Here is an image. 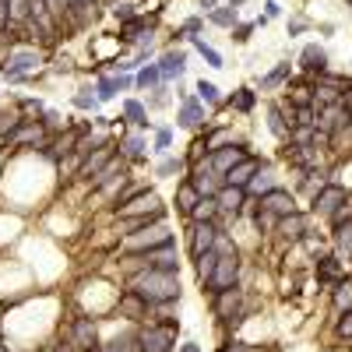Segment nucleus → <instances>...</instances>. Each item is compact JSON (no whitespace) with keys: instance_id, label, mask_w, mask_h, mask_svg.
I'll use <instances>...</instances> for the list:
<instances>
[{"instance_id":"56","label":"nucleus","mask_w":352,"mask_h":352,"mask_svg":"<svg viewBox=\"0 0 352 352\" xmlns=\"http://www.w3.org/2000/svg\"><path fill=\"white\" fill-rule=\"evenodd\" d=\"M278 14H282V8H278V0H268V4H264V18L272 21V18H278Z\"/></svg>"},{"instance_id":"54","label":"nucleus","mask_w":352,"mask_h":352,"mask_svg":"<svg viewBox=\"0 0 352 352\" xmlns=\"http://www.w3.org/2000/svg\"><path fill=\"white\" fill-rule=\"evenodd\" d=\"M169 102V96H166V85L162 88H155V99H152V109H162Z\"/></svg>"},{"instance_id":"14","label":"nucleus","mask_w":352,"mask_h":352,"mask_svg":"<svg viewBox=\"0 0 352 352\" xmlns=\"http://www.w3.org/2000/svg\"><path fill=\"white\" fill-rule=\"evenodd\" d=\"M67 338H71V345L81 352V349H92L96 342H99V324L92 317H74L71 320V328H67Z\"/></svg>"},{"instance_id":"38","label":"nucleus","mask_w":352,"mask_h":352,"mask_svg":"<svg viewBox=\"0 0 352 352\" xmlns=\"http://www.w3.org/2000/svg\"><path fill=\"white\" fill-rule=\"evenodd\" d=\"M289 74H292V67L289 64H278L275 71H268V74L261 78V88H264V92H272V88H278V85L289 81Z\"/></svg>"},{"instance_id":"12","label":"nucleus","mask_w":352,"mask_h":352,"mask_svg":"<svg viewBox=\"0 0 352 352\" xmlns=\"http://www.w3.org/2000/svg\"><path fill=\"white\" fill-rule=\"evenodd\" d=\"M159 208H166V204L159 201V194H155V190H141L138 197H131L127 204H120V208H116V215H120V219H134V215H152V212H159Z\"/></svg>"},{"instance_id":"61","label":"nucleus","mask_w":352,"mask_h":352,"mask_svg":"<svg viewBox=\"0 0 352 352\" xmlns=\"http://www.w3.org/2000/svg\"><path fill=\"white\" fill-rule=\"evenodd\" d=\"M349 4H352V0H349Z\"/></svg>"},{"instance_id":"1","label":"nucleus","mask_w":352,"mask_h":352,"mask_svg":"<svg viewBox=\"0 0 352 352\" xmlns=\"http://www.w3.org/2000/svg\"><path fill=\"white\" fill-rule=\"evenodd\" d=\"M131 289H134L148 307H159V303H180V272L144 268V272L131 275Z\"/></svg>"},{"instance_id":"48","label":"nucleus","mask_w":352,"mask_h":352,"mask_svg":"<svg viewBox=\"0 0 352 352\" xmlns=\"http://www.w3.org/2000/svg\"><path fill=\"white\" fill-rule=\"evenodd\" d=\"M254 21H243V25H236L232 28V43H250V36H254Z\"/></svg>"},{"instance_id":"18","label":"nucleus","mask_w":352,"mask_h":352,"mask_svg":"<svg viewBox=\"0 0 352 352\" xmlns=\"http://www.w3.org/2000/svg\"><path fill=\"white\" fill-rule=\"evenodd\" d=\"M240 307H243V289H240V285L222 289L219 296H212V310H215V317H219V320H229Z\"/></svg>"},{"instance_id":"32","label":"nucleus","mask_w":352,"mask_h":352,"mask_svg":"<svg viewBox=\"0 0 352 352\" xmlns=\"http://www.w3.org/2000/svg\"><path fill=\"white\" fill-rule=\"evenodd\" d=\"M208 21H212V25H219V28H236V25H240V11L226 4V8L208 11Z\"/></svg>"},{"instance_id":"46","label":"nucleus","mask_w":352,"mask_h":352,"mask_svg":"<svg viewBox=\"0 0 352 352\" xmlns=\"http://www.w3.org/2000/svg\"><path fill=\"white\" fill-rule=\"evenodd\" d=\"M184 169H187V162H184V159H162L155 173H159V176H173V173H184Z\"/></svg>"},{"instance_id":"26","label":"nucleus","mask_w":352,"mask_h":352,"mask_svg":"<svg viewBox=\"0 0 352 352\" xmlns=\"http://www.w3.org/2000/svg\"><path fill=\"white\" fill-rule=\"evenodd\" d=\"M331 243H335V254L349 264V261H352V219L335 226V232H331Z\"/></svg>"},{"instance_id":"27","label":"nucleus","mask_w":352,"mask_h":352,"mask_svg":"<svg viewBox=\"0 0 352 352\" xmlns=\"http://www.w3.org/2000/svg\"><path fill=\"white\" fill-rule=\"evenodd\" d=\"M134 85L141 88V92H155V88H162L166 81H162V71H159V64H144V67L134 74Z\"/></svg>"},{"instance_id":"43","label":"nucleus","mask_w":352,"mask_h":352,"mask_svg":"<svg viewBox=\"0 0 352 352\" xmlns=\"http://www.w3.org/2000/svg\"><path fill=\"white\" fill-rule=\"evenodd\" d=\"M254 226H257V232H275V226H278V215H272V212H254Z\"/></svg>"},{"instance_id":"41","label":"nucleus","mask_w":352,"mask_h":352,"mask_svg":"<svg viewBox=\"0 0 352 352\" xmlns=\"http://www.w3.org/2000/svg\"><path fill=\"white\" fill-rule=\"evenodd\" d=\"M102 352H141V345H138V335H131V338H113V342H106V345H99Z\"/></svg>"},{"instance_id":"44","label":"nucleus","mask_w":352,"mask_h":352,"mask_svg":"<svg viewBox=\"0 0 352 352\" xmlns=\"http://www.w3.org/2000/svg\"><path fill=\"white\" fill-rule=\"evenodd\" d=\"M18 109L25 113V120H28L32 113H36V116H43V113H46V102H43V99H18Z\"/></svg>"},{"instance_id":"50","label":"nucleus","mask_w":352,"mask_h":352,"mask_svg":"<svg viewBox=\"0 0 352 352\" xmlns=\"http://www.w3.org/2000/svg\"><path fill=\"white\" fill-rule=\"evenodd\" d=\"M201 28H204V21H201V18H187V21H184V28H180V36H184V39H194V36L201 32Z\"/></svg>"},{"instance_id":"55","label":"nucleus","mask_w":352,"mask_h":352,"mask_svg":"<svg viewBox=\"0 0 352 352\" xmlns=\"http://www.w3.org/2000/svg\"><path fill=\"white\" fill-rule=\"evenodd\" d=\"M219 352H254V349H250V345H243V342H226Z\"/></svg>"},{"instance_id":"52","label":"nucleus","mask_w":352,"mask_h":352,"mask_svg":"<svg viewBox=\"0 0 352 352\" xmlns=\"http://www.w3.org/2000/svg\"><path fill=\"white\" fill-rule=\"evenodd\" d=\"M11 28V14H8V0H0V39H4V32Z\"/></svg>"},{"instance_id":"53","label":"nucleus","mask_w":352,"mask_h":352,"mask_svg":"<svg viewBox=\"0 0 352 352\" xmlns=\"http://www.w3.org/2000/svg\"><path fill=\"white\" fill-rule=\"evenodd\" d=\"M307 28H310V21H303V18H292V21H289V36H303Z\"/></svg>"},{"instance_id":"2","label":"nucleus","mask_w":352,"mask_h":352,"mask_svg":"<svg viewBox=\"0 0 352 352\" xmlns=\"http://www.w3.org/2000/svg\"><path fill=\"white\" fill-rule=\"evenodd\" d=\"M134 335L141 352H173L176 338H180V324L176 320H152V324H141Z\"/></svg>"},{"instance_id":"17","label":"nucleus","mask_w":352,"mask_h":352,"mask_svg":"<svg viewBox=\"0 0 352 352\" xmlns=\"http://www.w3.org/2000/svg\"><path fill=\"white\" fill-rule=\"evenodd\" d=\"M113 159H116V144L109 141V144H102V148H96L92 155H88V159L81 162L78 176H81V180H88V184H92V176H99V173L106 169V162H113Z\"/></svg>"},{"instance_id":"49","label":"nucleus","mask_w":352,"mask_h":352,"mask_svg":"<svg viewBox=\"0 0 352 352\" xmlns=\"http://www.w3.org/2000/svg\"><path fill=\"white\" fill-rule=\"evenodd\" d=\"M169 144H173V131H169V127H159V134H155V152H159V155L169 152Z\"/></svg>"},{"instance_id":"30","label":"nucleus","mask_w":352,"mask_h":352,"mask_svg":"<svg viewBox=\"0 0 352 352\" xmlns=\"http://www.w3.org/2000/svg\"><path fill=\"white\" fill-rule=\"evenodd\" d=\"M187 219H190V222H215V219H219V201H215V197H201Z\"/></svg>"},{"instance_id":"36","label":"nucleus","mask_w":352,"mask_h":352,"mask_svg":"<svg viewBox=\"0 0 352 352\" xmlns=\"http://www.w3.org/2000/svg\"><path fill=\"white\" fill-rule=\"evenodd\" d=\"M194 92H197V99H201L204 106H222V92H219L215 81H204V78H201Z\"/></svg>"},{"instance_id":"28","label":"nucleus","mask_w":352,"mask_h":352,"mask_svg":"<svg viewBox=\"0 0 352 352\" xmlns=\"http://www.w3.org/2000/svg\"><path fill=\"white\" fill-rule=\"evenodd\" d=\"M219 257H222V254H219L215 247H212V250H204L201 257H194V272H197V282H201V285L215 275V264H219Z\"/></svg>"},{"instance_id":"11","label":"nucleus","mask_w":352,"mask_h":352,"mask_svg":"<svg viewBox=\"0 0 352 352\" xmlns=\"http://www.w3.org/2000/svg\"><path fill=\"white\" fill-rule=\"evenodd\" d=\"M345 187H338V184H328L324 190H320L314 201H310V212L314 215H324V219H331L338 208H342V204H345Z\"/></svg>"},{"instance_id":"25","label":"nucleus","mask_w":352,"mask_h":352,"mask_svg":"<svg viewBox=\"0 0 352 352\" xmlns=\"http://www.w3.org/2000/svg\"><path fill=\"white\" fill-rule=\"evenodd\" d=\"M278 187V176H275V169L268 166V162H261V169H257V176L247 184V194H254V197H264L268 190H275Z\"/></svg>"},{"instance_id":"8","label":"nucleus","mask_w":352,"mask_h":352,"mask_svg":"<svg viewBox=\"0 0 352 352\" xmlns=\"http://www.w3.org/2000/svg\"><path fill=\"white\" fill-rule=\"evenodd\" d=\"M257 208H261V212H272V215H278V219L300 212V208H296V197H292V190H285V187H275V190H268L264 197H257Z\"/></svg>"},{"instance_id":"19","label":"nucleus","mask_w":352,"mask_h":352,"mask_svg":"<svg viewBox=\"0 0 352 352\" xmlns=\"http://www.w3.org/2000/svg\"><path fill=\"white\" fill-rule=\"evenodd\" d=\"M257 169H261V159H257V155H247L243 162L232 166V169L222 176V180H226V187H243V190H247V184L257 176Z\"/></svg>"},{"instance_id":"31","label":"nucleus","mask_w":352,"mask_h":352,"mask_svg":"<svg viewBox=\"0 0 352 352\" xmlns=\"http://www.w3.org/2000/svg\"><path fill=\"white\" fill-rule=\"evenodd\" d=\"M300 184H303V194L314 201L320 190L328 187V173H324V169H310V173H303V180H300Z\"/></svg>"},{"instance_id":"21","label":"nucleus","mask_w":352,"mask_h":352,"mask_svg":"<svg viewBox=\"0 0 352 352\" xmlns=\"http://www.w3.org/2000/svg\"><path fill=\"white\" fill-rule=\"evenodd\" d=\"M345 272H349V264L338 254H320L317 257V278L320 282H342Z\"/></svg>"},{"instance_id":"5","label":"nucleus","mask_w":352,"mask_h":352,"mask_svg":"<svg viewBox=\"0 0 352 352\" xmlns=\"http://www.w3.org/2000/svg\"><path fill=\"white\" fill-rule=\"evenodd\" d=\"M173 243V232L159 222V226H148V229H141V232H131V236L124 240V247L131 254H144V250H155V247H166Z\"/></svg>"},{"instance_id":"22","label":"nucleus","mask_w":352,"mask_h":352,"mask_svg":"<svg viewBox=\"0 0 352 352\" xmlns=\"http://www.w3.org/2000/svg\"><path fill=\"white\" fill-rule=\"evenodd\" d=\"M300 64H303V71H307L310 78L324 74V71H328V50H324V46H317V43L303 46V53H300Z\"/></svg>"},{"instance_id":"40","label":"nucleus","mask_w":352,"mask_h":352,"mask_svg":"<svg viewBox=\"0 0 352 352\" xmlns=\"http://www.w3.org/2000/svg\"><path fill=\"white\" fill-rule=\"evenodd\" d=\"M116 92H120V85H116V74H102V78H99V85H96V96H99V102L116 99Z\"/></svg>"},{"instance_id":"58","label":"nucleus","mask_w":352,"mask_h":352,"mask_svg":"<svg viewBox=\"0 0 352 352\" xmlns=\"http://www.w3.org/2000/svg\"><path fill=\"white\" fill-rule=\"evenodd\" d=\"M176 352H201V345H197V342H184V345L176 349Z\"/></svg>"},{"instance_id":"35","label":"nucleus","mask_w":352,"mask_h":352,"mask_svg":"<svg viewBox=\"0 0 352 352\" xmlns=\"http://www.w3.org/2000/svg\"><path fill=\"white\" fill-rule=\"evenodd\" d=\"M124 120L134 124V127H148V109H144L138 99H127L124 102Z\"/></svg>"},{"instance_id":"23","label":"nucleus","mask_w":352,"mask_h":352,"mask_svg":"<svg viewBox=\"0 0 352 352\" xmlns=\"http://www.w3.org/2000/svg\"><path fill=\"white\" fill-rule=\"evenodd\" d=\"M116 314H120V317H127V320H144V317L152 314V307L144 303V300L138 296L134 289H127L124 296H120V303H116Z\"/></svg>"},{"instance_id":"51","label":"nucleus","mask_w":352,"mask_h":352,"mask_svg":"<svg viewBox=\"0 0 352 352\" xmlns=\"http://www.w3.org/2000/svg\"><path fill=\"white\" fill-rule=\"evenodd\" d=\"M349 219H352V201L345 197V204H342V208L331 215V226H338V222H349Z\"/></svg>"},{"instance_id":"20","label":"nucleus","mask_w":352,"mask_h":352,"mask_svg":"<svg viewBox=\"0 0 352 352\" xmlns=\"http://www.w3.org/2000/svg\"><path fill=\"white\" fill-rule=\"evenodd\" d=\"M159 71H162V81H180L184 74H187V53L184 50H166L162 56H159Z\"/></svg>"},{"instance_id":"4","label":"nucleus","mask_w":352,"mask_h":352,"mask_svg":"<svg viewBox=\"0 0 352 352\" xmlns=\"http://www.w3.org/2000/svg\"><path fill=\"white\" fill-rule=\"evenodd\" d=\"M208 285L212 296H219L222 289H232V285H240V254H222L219 264H215V275L204 282Z\"/></svg>"},{"instance_id":"42","label":"nucleus","mask_w":352,"mask_h":352,"mask_svg":"<svg viewBox=\"0 0 352 352\" xmlns=\"http://www.w3.org/2000/svg\"><path fill=\"white\" fill-rule=\"evenodd\" d=\"M78 109H85V113H99V96H92V92H88V88H81V92L71 99Z\"/></svg>"},{"instance_id":"37","label":"nucleus","mask_w":352,"mask_h":352,"mask_svg":"<svg viewBox=\"0 0 352 352\" xmlns=\"http://www.w3.org/2000/svg\"><path fill=\"white\" fill-rule=\"evenodd\" d=\"M254 88H240L236 96H229V99H222V106H232V109H240V113H250L254 109Z\"/></svg>"},{"instance_id":"15","label":"nucleus","mask_w":352,"mask_h":352,"mask_svg":"<svg viewBox=\"0 0 352 352\" xmlns=\"http://www.w3.org/2000/svg\"><path fill=\"white\" fill-rule=\"evenodd\" d=\"M176 127H184V131H201V127H204V102H201L197 96H184V99H180Z\"/></svg>"},{"instance_id":"39","label":"nucleus","mask_w":352,"mask_h":352,"mask_svg":"<svg viewBox=\"0 0 352 352\" xmlns=\"http://www.w3.org/2000/svg\"><path fill=\"white\" fill-rule=\"evenodd\" d=\"M331 300H335V310H338V314H345V310L352 307V282H349V278L335 282V296H331Z\"/></svg>"},{"instance_id":"45","label":"nucleus","mask_w":352,"mask_h":352,"mask_svg":"<svg viewBox=\"0 0 352 352\" xmlns=\"http://www.w3.org/2000/svg\"><path fill=\"white\" fill-rule=\"evenodd\" d=\"M113 14L120 18V21H131V18H138V8L131 4V0H116V4H113Z\"/></svg>"},{"instance_id":"24","label":"nucleus","mask_w":352,"mask_h":352,"mask_svg":"<svg viewBox=\"0 0 352 352\" xmlns=\"http://www.w3.org/2000/svg\"><path fill=\"white\" fill-rule=\"evenodd\" d=\"M144 148H148V141H144L141 134H127V138H120V159L124 162H144V159H148V152H144Z\"/></svg>"},{"instance_id":"34","label":"nucleus","mask_w":352,"mask_h":352,"mask_svg":"<svg viewBox=\"0 0 352 352\" xmlns=\"http://www.w3.org/2000/svg\"><path fill=\"white\" fill-rule=\"evenodd\" d=\"M190 43H194V50L201 53V60L208 64V67H215V71H219V67H226V60H222V53H219L215 46H208V43H204V39H197V36H194Z\"/></svg>"},{"instance_id":"13","label":"nucleus","mask_w":352,"mask_h":352,"mask_svg":"<svg viewBox=\"0 0 352 352\" xmlns=\"http://www.w3.org/2000/svg\"><path fill=\"white\" fill-rule=\"evenodd\" d=\"M215 201H219V215L229 219V222H236V219L243 215L247 190H243V187H222V190L215 194Z\"/></svg>"},{"instance_id":"6","label":"nucleus","mask_w":352,"mask_h":352,"mask_svg":"<svg viewBox=\"0 0 352 352\" xmlns=\"http://www.w3.org/2000/svg\"><path fill=\"white\" fill-rule=\"evenodd\" d=\"M187 180L194 184V190L201 194V197H215L222 187H226V180H222V176L212 169V162H208V155H204L197 166H190V176H187Z\"/></svg>"},{"instance_id":"16","label":"nucleus","mask_w":352,"mask_h":352,"mask_svg":"<svg viewBox=\"0 0 352 352\" xmlns=\"http://www.w3.org/2000/svg\"><path fill=\"white\" fill-rule=\"evenodd\" d=\"M219 240L215 222H190V257H201L204 250H212Z\"/></svg>"},{"instance_id":"3","label":"nucleus","mask_w":352,"mask_h":352,"mask_svg":"<svg viewBox=\"0 0 352 352\" xmlns=\"http://www.w3.org/2000/svg\"><path fill=\"white\" fill-rule=\"evenodd\" d=\"M43 67V53L39 50H8V56H4V64H0V74H4L11 85H21V81H28L36 71Z\"/></svg>"},{"instance_id":"33","label":"nucleus","mask_w":352,"mask_h":352,"mask_svg":"<svg viewBox=\"0 0 352 352\" xmlns=\"http://www.w3.org/2000/svg\"><path fill=\"white\" fill-rule=\"evenodd\" d=\"M268 131L275 134V138H289V120H285V106H272L268 109Z\"/></svg>"},{"instance_id":"60","label":"nucleus","mask_w":352,"mask_h":352,"mask_svg":"<svg viewBox=\"0 0 352 352\" xmlns=\"http://www.w3.org/2000/svg\"><path fill=\"white\" fill-rule=\"evenodd\" d=\"M81 352H102V349H99V345H92V349H81Z\"/></svg>"},{"instance_id":"59","label":"nucleus","mask_w":352,"mask_h":352,"mask_svg":"<svg viewBox=\"0 0 352 352\" xmlns=\"http://www.w3.org/2000/svg\"><path fill=\"white\" fill-rule=\"evenodd\" d=\"M229 8H236V11H240V8H243V0H229Z\"/></svg>"},{"instance_id":"9","label":"nucleus","mask_w":352,"mask_h":352,"mask_svg":"<svg viewBox=\"0 0 352 352\" xmlns=\"http://www.w3.org/2000/svg\"><path fill=\"white\" fill-rule=\"evenodd\" d=\"M275 236H278V243H282V247L303 243V236H307V215H303V212H292V215L278 219V226H275Z\"/></svg>"},{"instance_id":"29","label":"nucleus","mask_w":352,"mask_h":352,"mask_svg":"<svg viewBox=\"0 0 352 352\" xmlns=\"http://www.w3.org/2000/svg\"><path fill=\"white\" fill-rule=\"evenodd\" d=\"M197 201H201V194L194 190V184H190V180H184L180 187H176V208H180V215H190Z\"/></svg>"},{"instance_id":"10","label":"nucleus","mask_w":352,"mask_h":352,"mask_svg":"<svg viewBox=\"0 0 352 352\" xmlns=\"http://www.w3.org/2000/svg\"><path fill=\"white\" fill-rule=\"evenodd\" d=\"M250 155V148H247V141H232V144H226V148H219V152H212L208 155V162H212V169L219 173V176H226L236 162H243Z\"/></svg>"},{"instance_id":"47","label":"nucleus","mask_w":352,"mask_h":352,"mask_svg":"<svg viewBox=\"0 0 352 352\" xmlns=\"http://www.w3.org/2000/svg\"><path fill=\"white\" fill-rule=\"evenodd\" d=\"M338 338H345V342H352V307L345 310V314H338Z\"/></svg>"},{"instance_id":"7","label":"nucleus","mask_w":352,"mask_h":352,"mask_svg":"<svg viewBox=\"0 0 352 352\" xmlns=\"http://www.w3.org/2000/svg\"><path fill=\"white\" fill-rule=\"evenodd\" d=\"M345 127H352V113H349V106H342V102H331V106H320L317 109V131L320 134H338V131H345Z\"/></svg>"},{"instance_id":"57","label":"nucleus","mask_w":352,"mask_h":352,"mask_svg":"<svg viewBox=\"0 0 352 352\" xmlns=\"http://www.w3.org/2000/svg\"><path fill=\"white\" fill-rule=\"evenodd\" d=\"M116 85H120V92H127V88H134V78L131 74H116Z\"/></svg>"}]
</instances>
